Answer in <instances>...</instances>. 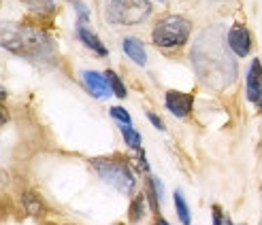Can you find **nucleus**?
<instances>
[{
	"label": "nucleus",
	"mask_w": 262,
	"mask_h": 225,
	"mask_svg": "<svg viewBox=\"0 0 262 225\" xmlns=\"http://www.w3.org/2000/svg\"><path fill=\"white\" fill-rule=\"evenodd\" d=\"M0 45L13 51V54L30 58V60L45 58L54 49L49 36L43 30L28 28V26H19V23L0 26Z\"/></svg>",
	"instance_id": "obj_1"
},
{
	"label": "nucleus",
	"mask_w": 262,
	"mask_h": 225,
	"mask_svg": "<svg viewBox=\"0 0 262 225\" xmlns=\"http://www.w3.org/2000/svg\"><path fill=\"white\" fill-rule=\"evenodd\" d=\"M192 32V23L181 17V15H168L164 19H160L154 26L151 38L154 43L162 47V49H173V47H183L188 43Z\"/></svg>",
	"instance_id": "obj_2"
},
{
	"label": "nucleus",
	"mask_w": 262,
	"mask_h": 225,
	"mask_svg": "<svg viewBox=\"0 0 262 225\" xmlns=\"http://www.w3.org/2000/svg\"><path fill=\"white\" fill-rule=\"evenodd\" d=\"M92 166L98 172V177L104 183L113 185L117 191L130 193L135 189V174L130 172V168L124 162L113 160V157H109V160L107 157H98V160H92Z\"/></svg>",
	"instance_id": "obj_3"
},
{
	"label": "nucleus",
	"mask_w": 262,
	"mask_h": 225,
	"mask_svg": "<svg viewBox=\"0 0 262 225\" xmlns=\"http://www.w3.org/2000/svg\"><path fill=\"white\" fill-rule=\"evenodd\" d=\"M149 11H151L149 0H109L107 19L113 23L133 26V23H141L149 15Z\"/></svg>",
	"instance_id": "obj_4"
},
{
	"label": "nucleus",
	"mask_w": 262,
	"mask_h": 225,
	"mask_svg": "<svg viewBox=\"0 0 262 225\" xmlns=\"http://www.w3.org/2000/svg\"><path fill=\"white\" fill-rule=\"evenodd\" d=\"M228 49L232 51L234 56L245 58L250 56V49H252V34L250 30L241 23H234L232 28L228 30Z\"/></svg>",
	"instance_id": "obj_5"
},
{
	"label": "nucleus",
	"mask_w": 262,
	"mask_h": 225,
	"mask_svg": "<svg viewBox=\"0 0 262 225\" xmlns=\"http://www.w3.org/2000/svg\"><path fill=\"white\" fill-rule=\"evenodd\" d=\"M247 100L254 107H262V62L258 58H254L247 68Z\"/></svg>",
	"instance_id": "obj_6"
},
{
	"label": "nucleus",
	"mask_w": 262,
	"mask_h": 225,
	"mask_svg": "<svg viewBox=\"0 0 262 225\" xmlns=\"http://www.w3.org/2000/svg\"><path fill=\"white\" fill-rule=\"evenodd\" d=\"M83 83H85V89L90 91L94 98H98V100H107L109 96H111V85H109V81H107V77L104 74H100V72H94V70H85L83 74Z\"/></svg>",
	"instance_id": "obj_7"
},
{
	"label": "nucleus",
	"mask_w": 262,
	"mask_h": 225,
	"mask_svg": "<svg viewBox=\"0 0 262 225\" xmlns=\"http://www.w3.org/2000/svg\"><path fill=\"white\" fill-rule=\"evenodd\" d=\"M164 104H166V109L171 111L175 117L183 119V117H188V115H190L194 100H192L190 94H183V91H166Z\"/></svg>",
	"instance_id": "obj_8"
},
{
	"label": "nucleus",
	"mask_w": 262,
	"mask_h": 225,
	"mask_svg": "<svg viewBox=\"0 0 262 225\" xmlns=\"http://www.w3.org/2000/svg\"><path fill=\"white\" fill-rule=\"evenodd\" d=\"M77 34H79V38L83 41V45H85V47H90L92 51H96L98 56H107V54H109L107 47L102 45V41L96 36V32L92 30L88 23H77Z\"/></svg>",
	"instance_id": "obj_9"
},
{
	"label": "nucleus",
	"mask_w": 262,
	"mask_h": 225,
	"mask_svg": "<svg viewBox=\"0 0 262 225\" xmlns=\"http://www.w3.org/2000/svg\"><path fill=\"white\" fill-rule=\"evenodd\" d=\"M124 54L133 60L135 64L139 66H145L147 64V54H145V47H143V43L139 41V38H124Z\"/></svg>",
	"instance_id": "obj_10"
},
{
	"label": "nucleus",
	"mask_w": 262,
	"mask_h": 225,
	"mask_svg": "<svg viewBox=\"0 0 262 225\" xmlns=\"http://www.w3.org/2000/svg\"><path fill=\"white\" fill-rule=\"evenodd\" d=\"M147 195H149V202H151V208L158 213V208H160V197H162V185L158 179H154L149 177L147 181Z\"/></svg>",
	"instance_id": "obj_11"
},
{
	"label": "nucleus",
	"mask_w": 262,
	"mask_h": 225,
	"mask_svg": "<svg viewBox=\"0 0 262 225\" xmlns=\"http://www.w3.org/2000/svg\"><path fill=\"white\" fill-rule=\"evenodd\" d=\"M130 221L133 223H139L143 217H145V195H137L133 204H130V213H128Z\"/></svg>",
	"instance_id": "obj_12"
},
{
	"label": "nucleus",
	"mask_w": 262,
	"mask_h": 225,
	"mask_svg": "<svg viewBox=\"0 0 262 225\" xmlns=\"http://www.w3.org/2000/svg\"><path fill=\"white\" fill-rule=\"evenodd\" d=\"M175 208H177V217L183 225H190V208L186 204V197L181 191H175Z\"/></svg>",
	"instance_id": "obj_13"
},
{
	"label": "nucleus",
	"mask_w": 262,
	"mask_h": 225,
	"mask_svg": "<svg viewBox=\"0 0 262 225\" xmlns=\"http://www.w3.org/2000/svg\"><path fill=\"white\" fill-rule=\"evenodd\" d=\"M122 136L130 149H141V134L137 130H133L130 126H122Z\"/></svg>",
	"instance_id": "obj_14"
},
{
	"label": "nucleus",
	"mask_w": 262,
	"mask_h": 225,
	"mask_svg": "<svg viewBox=\"0 0 262 225\" xmlns=\"http://www.w3.org/2000/svg\"><path fill=\"white\" fill-rule=\"evenodd\" d=\"M24 206H26V210H28L30 215H41L43 213V204H41V200H38V195H34V193H24Z\"/></svg>",
	"instance_id": "obj_15"
},
{
	"label": "nucleus",
	"mask_w": 262,
	"mask_h": 225,
	"mask_svg": "<svg viewBox=\"0 0 262 225\" xmlns=\"http://www.w3.org/2000/svg\"><path fill=\"white\" fill-rule=\"evenodd\" d=\"M107 81H109V85H111V89H113V94L117 96V98H126V87H124V83L120 81V77H117L113 70H107Z\"/></svg>",
	"instance_id": "obj_16"
},
{
	"label": "nucleus",
	"mask_w": 262,
	"mask_h": 225,
	"mask_svg": "<svg viewBox=\"0 0 262 225\" xmlns=\"http://www.w3.org/2000/svg\"><path fill=\"white\" fill-rule=\"evenodd\" d=\"M71 5H73L75 11H77V23H88V21H90V11H88V7L81 3V0H71Z\"/></svg>",
	"instance_id": "obj_17"
},
{
	"label": "nucleus",
	"mask_w": 262,
	"mask_h": 225,
	"mask_svg": "<svg viewBox=\"0 0 262 225\" xmlns=\"http://www.w3.org/2000/svg\"><path fill=\"white\" fill-rule=\"evenodd\" d=\"M111 117L115 119V121H120L122 126H130V123H133V119H130L128 111H124L122 107H113L111 109Z\"/></svg>",
	"instance_id": "obj_18"
},
{
	"label": "nucleus",
	"mask_w": 262,
	"mask_h": 225,
	"mask_svg": "<svg viewBox=\"0 0 262 225\" xmlns=\"http://www.w3.org/2000/svg\"><path fill=\"white\" fill-rule=\"evenodd\" d=\"M213 225H232V221L228 219V215L220 206H213Z\"/></svg>",
	"instance_id": "obj_19"
},
{
	"label": "nucleus",
	"mask_w": 262,
	"mask_h": 225,
	"mask_svg": "<svg viewBox=\"0 0 262 225\" xmlns=\"http://www.w3.org/2000/svg\"><path fill=\"white\" fill-rule=\"evenodd\" d=\"M147 117H149V121L158 128V130H164V123H162V119L158 117V115H154V113H147Z\"/></svg>",
	"instance_id": "obj_20"
},
{
	"label": "nucleus",
	"mask_w": 262,
	"mask_h": 225,
	"mask_svg": "<svg viewBox=\"0 0 262 225\" xmlns=\"http://www.w3.org/2000/svg\"><path fill=\"white\" fill-rule=\"evenodd\" d=\"M7 123V113L5 111H0V128H3Z\"/></svg>",
	"instance_id": "obj_21"
},
{
	"label": "nucleus",
	"mask_w": 262,
	"mask_h": 225,
	"mask_svg": "<svg viewBox=\"0 0 262 225\" xmlns=\"http://www.w3.org/2000/svg\"><path fill=\"white\" fill-rule=\"evenodd\" d=\"M156 225H168V221H164V219H158V221H156Z\"/></svg>",
	"instance_id": "obj_22"
}]
</instances>
